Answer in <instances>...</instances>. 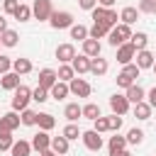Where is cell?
Masks as SVG:
<instances>
[{
  "instance_id": "6da1fadb",
  "label": "cell",
  "mask_w": 156,
  "mask_h": 156,
  "mask_svg": "<svg viewBox=\"0 0 156 156\" xmlns=\"http://www.w3.org/2000/svg\"><path fill=\"white\" fill-rule=\"evenodd\" d=\"M107 39H110V44L117 49V46H122L124 41H129V39H132V27H129V24H124V22H119V24H115V27L110 29Z\"/></svg>"
},
{
  "instance_id": "7a4b0ae2",
  "label": "cell",
  "mask_w": 156,
  "mask_h": 156,
  "mask_svg": "<svg viewBox=\"0 0 156 156\" xmlns=\"http://www.w3.org/2000/svg\"><path fill=\"white\" fill-rule=\"evenodd\" d=\"M12 93H15V95H12V110H17V112L27 110V105H29V100H32V90H29L27 85H17Z\"/></svg>"
},
{
  "instance_id": "3957f363",
  "label": "cell",
  "mask_w": 156,
  "mask_h": 156,
  "mask_svg": "<svg viewBox=\"0 0 156 156\" xmlns=\"http://www.w3.org/2000/svg\"><path fill=\"white\" fill-rule=\"evenodd\" d=\"M49 24L54 29H71L73 27V15L66 12V10H54L51 17H49Z\"/></svg>"
},
{
  "instance_id": "277c9868",
  "label": "cell",
  "mask_w": 156,
  "mask_h": 156,
  "mask_svg": "<svg viewBox=\"0 0 156 156\" xmlns=\"http://www.w3.org/2000/svg\"><path fill=\"white\" fill-rule=\"evenodd\" d=\"M80 139H83V144H85V149L88 151H100L102 149V134L100 132H95V129H88V132H83L80 134Z\"/></svg>"
},
{
  "instance_id": "5b68a950",
  "label": "cell",
  "mask_w": 156,
  "mask_h": 156,
  "mask_svg": "<svg viewBox=\"0 0 156 156\" xmlns=\"http://www.w3.org/2000/svg\"><path fill=\"white\" fill-rule=\"evenodd\" d=\"M51 12H54L51 0H34V5H32V15H34V20L44 22V20L51 17Z\"/></svg>"
},
{
  "instance_id": "8992f818",
  "label": "cell",
  "mask_w": 156,
  "mask_h": 156,
  "mask_svg": "<svg viewBox=\"0 0 156 156\" xmlns=\"http://www.w3.org/2000/svg\"><path fill=\"white\" fill-rule=\"evenodd\" d=\"M20 124H22V117L17 115V110L0 115V132H15Z\"/></svg>"
},
{
  "instance_id": "52a82bcc",
  "label": "cell",
  "mask_w": 156,
  "mask_h": 156,
  "mask_svg": "<svg viewBox=\"0 0 156 156\" xmlns=\"http://www.w3.org/2000/svg\"><path fill=\"white\" fill-rule=\"evenodd\" d=\"M134 56H136V49H134V44H132V41H124L122 46H117V61H119L122 66L132 63V61H134Z\"/></svg>"
},
{
  "instance_id": "ba28073f",
  "label": "cell",
  "mask_w": 156,
  "mask_h": 156,
  "mask_svg": "<svg viewBox=\"0 0 156 156\" xmlns=\"http://www.w3.org/2000/svg\"><path fill=\"white\" fill-rule=\"evenodd\" d=\"M110 107H112V112H115V115H127V112H129V107H132V102L127 100V95L115 93V95L110 98Z\"/></svg>"
},
{
  "instance_id": "9c48e42d",
  "label": "cell",
  "mask_w": 156,
  "mask_h": 156,
  "mask_svg": "<svg viewBox=\"0 0 156 156\" xmlns=\"http://www.w3.org/2000/svg\"><path fill=\"white\" fill-rule=\"evenodd\" d=\"M68 88H71V93L76 95V98H88L90 95V83L88 80H83V78H73L71 83H68Z\"/></svg>"
},
{
  "instance_id": "30bf717a",
  "label": "cell",
  "mask_w": 156,
  "mask_h": 156,
  "mask_svg": "<svg viewBox=\"0 0 156 156\" xmlns=\"http://www.w3.org/2000/svg\"><path fill=\"white\" fill-rule=\"evenodd\" d=\"M32 149H34V151H46V149H51V136H49V132L39 129V132L32 136Z\"/></svg>"
},
{
  "instance_id": "8fae6325",
  "label": "cell",
  "mask_w": 156,
  "mask_h": 156,
  "mask_svg": "<svg viewBox=\"0 0 156 156\" xmlns=\"http://www.w3.org/2000/svg\"><path fill=\"white\" fill-rule=\"evenodd\" d=\"M56 58H58L61 63H71V61L76 58L73 44H58V46H56Z\"/></svg>"
},
{
  "instance_id": "7c38bea8",
  "label": "cell",
  "mask_w": 156,
  "mask_h": 156,
  "mask_svg": "<svg viewBox=\"0 0 156 156\" xmlns=\"http://www.w3.org/2000/svg\"><path fill=\"white\" fill-rule=\"evenodd\" d=\"M56 80H58V76H56V71H54V68H41V71H39V85H41V88L51 90Z\"/></svg>"
},
{
  "instance_id": "4fadbf2b",
  "label": "cell",
  "mask_w": 156,
  "mask_h": 156,
  "mask_svg": "<svg viewBox=\"0 0 156 156\" xmlns=\"http://www.w3.org/2000/svg\"><path fill=\"white\" fill-rule=\"evenodd\" d=\"M110 29H112V27H110L107 22H93V27L88 29V37H90V39H102V37L110 34Z\"/></svg>"
},
{
  "instance_id": "5bb4252c",
  "label": "cell",
  "mask_w": 156,
  "mask_h": 156,
  "mask_svg": "<svg viewBox=\"0 0 156 156\" xmlns=\"http://www.w3.org/2000/svg\"><path fill=\"white\" fill-rule=\"evenodd\" d=\"M134 58H136L134 63L144 71V68H151V66H154V58H156V56H154L149 49H141V51H136V56H134Z\"/></svg>"
},
{
  "instance_id": "9a60e30c",
  "label": "cell",
  "mask_w": 156,
  "mask_h": 156,
  "mask_svg": "<svg viewBox=\"0 0 156 156\" xmlns=\"http://www.w3.org/2000/svg\"><path fill=\"white\" fill-rule=\"evenodd\" d=\"M107 68H110L107 58H102V56H93V58H90V73H93V76H105Z\"/></svg>"
},
{
  "instance_id": "2e32d148",
  "label": "cell",
  "mask_w": 156,
  "mask_h": 156,
  "mask_svg": "<svg viewBox=\"0 0 156 156\" xmlns=\"http://www.w3.org/2000/svg\"><path fill=\"white\" fill-rule=\"evenodd\" d=\"M0 85H2L5 90H15L17 85H22V83H20V73H15V71L2 73V76H0Z\"/></svg>"
},
{
  "instance_id": "e0dca14e",
  "label": "cell",
  "mask_w": 156,
  "mask_h": 156,
  "mask_svg": "<svg viewBox=\"0 0 156 156\" xmlns=\"http://www.w3.org/2000/svg\"><path fill=\"white\" fill-rule=\"evenodd\" d=\"M71 66H73V71L80 76V73H90V56H85V54H80V56H76L73 61H71Z\"/></svg>"
},
{
  "instance_id": "ac0fdd59",
  "label": "cell",
  "mask_w": 156,
  "mask_h": 156,
  "mask_svg": "<svg viewBox=\"0 0 156 156\" xmlns=\"http://www.w3.org/2000/svg\"><path fill=\"white\" fill-rule=\"evenodd\" d=\"M68 93H71V88H68V83H63V80H56V83H54V88L49 90V95H51L54 100H66V98H68Z\"/></svg>"
},
{
  "instance_id": "d6986e66",
  "label": "cell",
  "mask_w": 156,
  "mask_h": 156,
  "mask_svg": "<svg viewBox=\"0 0 156 156\" xmlns=\"http://www.w3.org/2000/svg\"><path fill=\"white\" fill-rule=\"evenodd\" d=\"M124 95H127V100H129L132 105H136V102H141V100L146 98V93H144V88H141V85H136V83H134V85H129Z\"/></svg>"
},
{
  "instance_id": "ffe728a7",
  "label": "cell",
  "mask_w": 156,
  "mask_h": 156,
  "mask_svg": "<svg viewBox=\"0 0 156 156\" xmlns=\"http://www.w3.org/2000/svg\"><path fill=\"white\" fill-rule=\"evenodd\" d=\"M100 51H102V46H100L98 39H90V37H88V39L83 41V54H85V56L93 58V56H100Z\"/></svg>"
},
{
  "instance_id": "44dd1931",
  "label": "cell",
  "mask_w": 156,
  "mask_h": 156,
  "mask_svg": "<svg viewBox=\"0 0 156 156\" xmlns=\"http://www.w3.org/2000/svg\"><path fill=\"white\" fill-rule=\"evenodd\" d=\"M132 112H134V117H136V119H149V117H151V112H154V107H151L146 100H141V102H136V105H134V110H132Z\"/></svg>"
},
{
  "instance_id": "7402d4cb",
  "label": "cell",
  "mask_w": 156,
  "mask_h": 156,
  "mask_svg": "<svg viewBox=\"0 0 156 156\" xmlns=\"http://www.w3.org/2000/svg\"><path fill=\"white\" fill-rule=\"evenodd\" d=\"M63 117H66L68 122H76L78 117H83V107H80L78 102H68V105L63 107Z\"/></svg>"
},
{
  "instance_id": "603a6c76",
  "label": "cell",
  "mask_w": 156,
  "mask_h": 156,
  "mask_svg": "<svg viewBox=\"0 0 156 156\" xmlns=\"http://www.w3.org/2000/svg\"><path fill=\"white\" fill-rule=\"evenodd\" d=\"M37 124H39V129L51 132V129L56 127V119H54V115H49V112H39V115H37Z\"/></svg>"
},
{
  "instance_id": "cb8c5ba5",
  "label": "cell",
  "mask_w": 156,
  "mask_h": 156,
  "mask_svg": "<svg viewBox=\"0 0 156 156\" xmlns=\"http://www.w3.org/2000/svg\"><path fill=\"white\" fill-rule=\"evenodd\" d=\"M107 149H110V154L124 151V149H127V136H119V134L115 132V136H110V141H107Z\"/></svg>"
},
{
  "instance_id": "d4e9b609",
  "label": "cell",
  "mask_w": 156,
  "mask_h": 156,
  "mask_svg": "<svg viewBox=\"0 0 156 156\" xmlns=\"http://www.w3.org/2000/svg\"><path fill=\"white\" fill-rule=\"evenodd\" d=\"M10 154H12V156H29V154H32V141H24V139L15 141L12 149H10Z\"/></svg>"
},
{
  "instance_id": "484cf974",
  "label": "cell",
  "mask_w": 156,
  "mask_h": 156,
  "mask_svg": "<svg viewBox=\"0 0 156 156\" xmlns=\"http://www.w3.org/2000/svg\"><path fill=\"white\" fill-rule=\"evenodd\" d=\"M119 20L124 22V24H134L136 20H139V7H122V12H119Z\"/></svg>"
},
{
  "instance_id": "4316f807",
  "label": "cell",
  "mask_w": 156,
  "mask_h": 156,
  "mask_svg": "<svg viewBox=\"0 0 156 156\" xmlns=\"http://www.w3.org/2000/svg\"><path fill=\"white\" fill-rule=\"evenodd\" d=\"M0 41H2V46L12 49V46H17V41H20V34H17L15 29H5V32L0 34Z\"/></svg>"
},
{
  "instance_id": "83f0119b",
  "label": "cell",
  "mask_w": 156,
  "mask_h": 156,
  "mask_svg": "<svg viewBox=\"0 0 156 156\" xmlns=\"http://www.w3.org/2000/svg\"><path fill=\"white\" fill-rule=\"evenodd\" d=\"M12 71L20 73V76H27V73H32V61L29 58H15L12 61Z\"/></svg>"
},
{
  "instance_id": "f1b7e54d",
  "label": "cell",
  "mask_w": 156,
  "mask_h": 156,
  "mask_svg": "<svg viewBox=\"0 0 156 156\" xmlns=\"http://www.w3.org/2000/svg\"><path fill=\"white\" fill-rule=\"evenodd\" d=\"M56 76H58V80H63V83H71V80L76 78V71H73L71 63H63V66H58Z\"/></svg>"
},
{
  "instance_id": "f546056e",
  "label": "cell",
  "mask_w": 156,
  "mask_h": 156,
  "mask_svg": "<svg viewBox=\"0 0 156 156\" xmlns=\"http://www.w3.org/2000/svg\"><path fill=\"white\" fill-rule=\"evenodd\" d=\"M51 149L56 151V154H68V139L61 134V136H51Z\"/></svg>"
},
{
  "instance_id": "4dcf8cb0",
  "label": "cell",
  "mask_w": 156,
  "mask_h": 156,
  "mask_svg": "<svg viewBox=\"0 0 156 156\" xmlns=\"http://www.w3.org/2000/svg\"><path fill=\"white\" fill-rule=\"evenodd\" d=\"M17 22H27V20H32L34 15H32V7L29 5H24V2H20V7L15 10V15H12Z\"/></svg>"
},
{
  "instance_id": "1f68e13d",
  "label": "cell",
  "mask_w": 156,
  "mask_h": 156,
  "mask_svg": "<svg viewBox=\"0 0 156 156\" xmlns=\"http://www.w3.org/2000/svg\"><path fill=\"white\" fill-rule=\"evenodd\" d=\"M83 117L85 119H98L100 117V105H95V102H88V105H83Z\"/></svg>"
},
{
  "instance_id": "d6a6232c",
  "label": "cell",
  "mask_w": 156,
  "mask_h": 156,
  "mask_svg": "<svg viewBox=\"0 0 156 156\" xmlns=\"http://www.w3.org/2000/svg\"><path fill=\"white\" fill-rule=\"evenodd\" d=\"M61 134H63V136H66L68 141H73V139H78V136H80L83 132L78 129V124H76V122H68V124L63 127V132H61Z\"/></svg>"
},
{
  "instance_id": "836d02e7",
  "label": "cell",
  "mask_w": 156,
  "mask_h": 156,
  "mask_svg": "<svg viewBox=\"0 0 156 156\" xmlns=\"http://www.w3.org/2000/svg\"><path fill=\"white\" fill-rule=\"evenodd\" d=\"M132 44H134V49L136 51H141V49H146V44H149V37L144 34V32H136V34H132V39H129Z\"/></svg>"
},
{
  "instance_id": "e575fe53",
  "label": "cell",
  "mask_w": 156,
  "mask_h": 156,
  "mask_svg": "<svg viewBox=\"0 0 156 156\" xmlns=\"http://www.w3.org/2000/svg\"><path fill=\"white\" fill-rule=\"evenodd\" d=\"M71 39L85 41V39H88V27H83V24H73V27H71Z\"/></svg>"
},
{
  "instance_id": "d590c367",
  "label": "cell",
  "mask_w": 156,
  "mask_h": 156,
  "mask_svg": "<svg viewBox=\"0 0 156 156\" xmlns=\"http://www.w3.org/2000/svg\"><path fill=\"white\" fill-rule=\"evenodd\" d=\"M20 117H22V124H24V127H34V124H37V112H34V110H29V107H27V110H22V112H20Z\"/></svg>"
},
{
  "instance_id": "8d00e7d4",
  "label": "cell",
  "mask_w": 156,
  "mask_h": 156,
  "mask_svg": "<svg viewBox=\"0 0 156 156\" xmlns=\"http://www.w3.org/2000/svg\"><path fill=\"white\" fill-rule=\"evenodd\" d=\"M141 141H144V132H141V129H136V127H134V129H129V132H127V144L136 146V144H141Z\"/></svg>"
},
{
  "instance_id": "74e56055",
  "label": "cell",
  "mask_w": 156,
  "mask_h": 156,
  "mask_svg": "<svg viewBox=\"0 0 156 156\" xmlns=\"http://www.w3.org/2000/svg\"><path fill=\"white\" fill-rule=\"evenodd\" d=\"M134 80H136V78H132L127 71H119V73H117V85H119V88H124V90H127L129 85H134Z\"/></svg>"
},
{
  "instance_id": "f35d334b",
  "label": "cell",
  "mask_w": 156,
  "mask_h": 156,
  "mask_svg": "<svg viewBox=\"0 0 156 156\" xmlns=\"http://www.w3.org/2000/svg\"><path fill=\"white\" fill-rule=\"evenodd\" d=\"M12 144H15L12 132H0V151H10V149H12Z\"/></svg>"
},
{
  "instance_id": "ab89813d",
  "label": "cell",
  "mask_w": 156,
  "mask_h": 156,
  "mask_svg": "<svg viewBox=\"0 0 156 156\" xmlns=\"http://www.w3.org/2000/svg\"><path fill=\"white\" fill-rule=\"evenodd\" d=\"M32 100H34V102H46V100H49V90L41 88V85H37V88L32 90Z\"/></svg>"
},
{
  "instance_id": "60d3db41",
  "label": "cell",
  "mask_w": 156,
  "mask_h": 156,
  "mask_svg": "<svg viewBox=\"0 0 156 156\" xmlns=\"http://www.w3.org/2000/svg\"><path fill=\"white\" fill-rule=\"evenodd\" d=\"M139 12L156 15V0H139Z\"/></svg>"
},
{
  "instance_id": "b9f144b4",
  "label": "cell",
  "mask_w": 156,
  "mask_h": 156,
  "mask_svg": "<svg viewBox=\"0 0 156 156\" xmlns=\"http://www.w3.org/2000/svg\"><path fill=\"white\" fill-rule=\"evenodd\" d=\"M93 129H95V132H100V134H102V132H110V124H107V117H102V115H100L98 119H93Z\"/></svg>"
},
{
  "instance_id": "7bdbcfd3",
  "label": "cell",
  "mask_w": 156,
  "mask_h": 156,
  "mask_svg": "<svg viewBox=\"0 0 156 156\" xmlns=\"http://www.w3.org/2000/svg\"><path fill=\"white\" fill-rule=\"evenodd\" d=\"M90 15H93V20H95V22H105V15H107V7H102V5H95V7L90 10Z\"/></svg>"
},
{
  "instance_id": "ee69618b",
  "label": "cell",
  "mask_w": 156,
  "mask_h": 156,
  "mask_svg": "<svg viewBox=\"0 0 156 156\" xmlns=\"http://www.w3.org/2000/svg\"><path fill=\"white\" fill-rule=\"evenodd\" d=\"M107 124H110V132H119V127H122V115H110L107 117Z\"/></svg>"
},
{
  "instance_id": "f6af8a7d",
  "label": "cell",
  "mask_w": 156,
  "mask_h": 156,
  "mask_svg": "<svg viewBox=\"0 0 156 156\" xmlns=\"http://www.w3.org/2000/svg\"><path fill=\"white\" fill-rule=\"evenodd\" d=\"M20 7V0H2V10L7 15H15V10Z\"/></svg>"
},
{
  "instance_id": "bcb514c9",
  "label": "cell",
  "mask_w": 156,
  "mask_h": 156,
  "mask_svg": "<svg viewBox=\"0 0 156 156\" xmlns=\"http://www.w3.org/2000/svg\"><path fill=\"white\" fill-rule=\"evenodd\" d=\"M10 68H12V58H10V56H2V54H0V76H2V73H7Z\"/></svg>"
},
{
  "instance_id": "7dc6e473",
  "label": "cell",
  "mask_w": 156,
  "mask_h": 156,
  "mask_svg": "<svg viewBox=\"0 0 156 156\" xmlns=\"http://www.w3.org/2000/svg\"><path fill=\"white\" fill-rule=\"evenodd\" d=\"M105 22H107L110 27H115V24H117V12H115L112 7H107V15H105Z\"/></svg>"
},
{
  "instance_id": "c3c4849f",
  "label": "cell",
  "mask_w": 156,
  "mask_h": 156,
  "mask_svg": "<svg viewBox=\"0 0 156 156\" xmlns=\"http://www.w3.org/2000/svg\"><path fill=\"white\" fill-rule=\"evenodd\" d=\"M78 5H80V10H93L98 5V0H78Z\"/></svg>"
},
{
  "instance_id": "681fc988",
  "label": "cell",
  "mask_w": 156,
  "mask_h": 156,
  "mask_svg": "<svg viewBox=\"0 0 156 156\" xmlns=\"http://www.w3.org/2000/svg\"><path fill=\"white\" fill-rule=\"evenodd\" d=\"M146 98H149V100H146V102H149V105H151V107H154V110H156V85H154V88H151V90H149V95H146Z\"/></svg>"
},
{
  "instance_id": "f907efd6",
  "label": "cell",
  "mask_w": 156,
  "mask_h": 156,
  "mask_svg": "<svg viewBox=\"0 0 156 156\" xmlns=\"http://www.w3.org/2000/svg\"><path fill=\"white\" fill-rule=\"evenodd\" d=\"M117 0H98V5H102V7H112Z\"/></svg>"
},
{
  "instance_id": "816d5d0a",
  "label": "cell",
  "mask_w": 156,
  "mask_h": 156,
  "mask_svg": "<svg viewBox=\"0 0 156 156\" xmlns=\"http://www.w3.org/2000/svg\"><path fill=\"white\" fill-rule=\"evenodd\" d=\"M5 29H7V20H5V17H2V15H0V34H2V32H5Z\"/></svg>"
},
{
  "instance_id": "f5cc1de1",
  "label": "cell",
  "mask_w": 156,
  "mask_h": 156,
  "mask_svg": "<svg viewBox=\"0 0 156 156\" xmlns=\"http://www.w3.org/2000/svg\"><path fill=\"white\" fill-rule=\"evenodd\" d=\"M39 156H58L54 149H46V151H39Z\"/></svg>"
},
{
  "instance_id": "db71d44e",
  "label": "cell",
  "mask_w": 156,
  "mask_h": 156,
  "mask_svg": "<svg viewBox=\"0 0 156 156\" xmlns=\"http://www.w3.org/2000/svg\"><path fill=\"white\" fill-rule=\"evenodd\" d=\"M110 156H132V154H129V151L124 149V151H117V154H110Z\"/></svg>"
},
{
  "instance_id": "11a10c76",
  "label": "cell",
  "mask_w": 156,
  "mask_h": 156,
  "mask_svg": "<svg viewBox=\"0 0 156 156\" xmlns=\"http://www.w3.org/2000/svg\"><path fill=\"white\" fill-rule=\"evenodd\" d=\"M151 68H154V73H156V61H154V66H151Z\"/></svg>"
},
{
  "instance_id": "9f6ffc18",
  "label": "cell",
  "mask_w": 156,
  "mask_h": 156,
  "mask_svg": "<svg viewBox=\"0 0 156 156\" xmlns=\"http://www.w3.org/2000/svg\"><path fill=\"white\" fill-rule=\"evenodd\" d=\"M0 46H2V41H0Z\"/></svg>"
}]
</instances>
